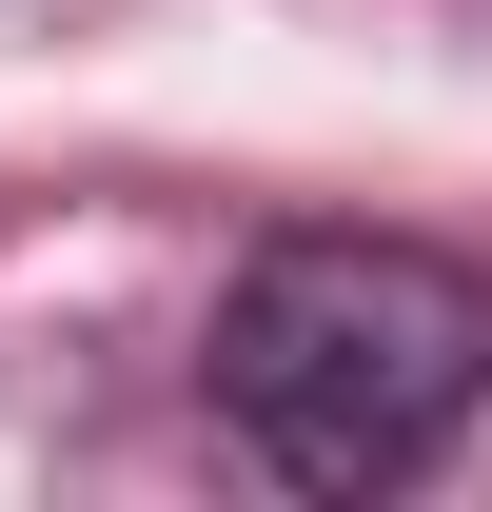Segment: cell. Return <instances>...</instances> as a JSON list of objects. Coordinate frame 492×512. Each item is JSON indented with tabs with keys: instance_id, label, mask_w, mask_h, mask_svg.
I'll list each match as a JSON object with an SVG mask.
<instances>
[{
	"instance_id": "obj_1",
	"label": "cell",
	"mask_w": 492,
	"mask_h": 512,
	"mask_svg": "<svg viewBox=\"0 0 492 512\" xmlns=\"http://www.w3.org/2000/svg\"><path fill=\"white\" fill-rule=\"evenodd\" d=\"M492 394V276L433 237H276L217 296V414L296 493H394Z\"/></svg>"
}]
</instances>
